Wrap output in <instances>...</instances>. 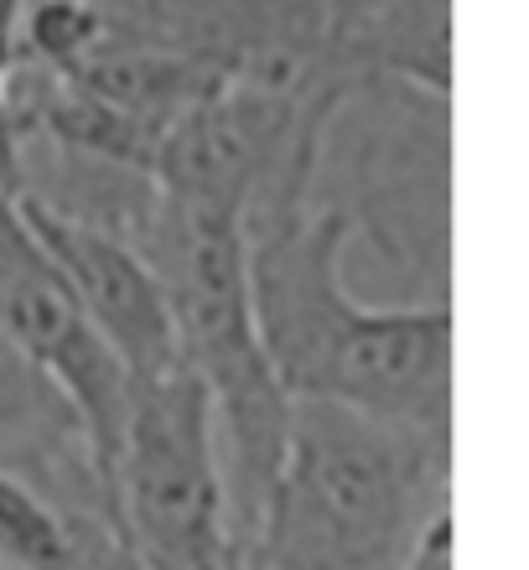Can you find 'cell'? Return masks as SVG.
Segmentation results:
<instances>
[{"mask_svg": "<svg viewBox=\"0 0 529 570\" xmlns=\"http://www.w3.org/2000/svg\"><path fill=\"white\" fill-rule=\"evenodd\" d=\"M322 146H343V197H322L379 255L452 301V99L349 73Z\"/></svg>", "mask_w": 529, "mask_h": 570, "instance_id": "277c9868", "label": "cell"}, {"mask_svg": "<svg viewBox=\"0 0 529 570\" xmlns=\"http://www.w3.org/2000/svg\"><path fill=\"white\" fill-rule=\"evenodd\" d=\"M447 513L452 431L291 400L286 446L239 560L244 570H405Z\"/></svg>", "mask_w": 529, "mask_h": 570, "instance_id": "7a4b0ae2", "label": "cell"}, {"mask_svg": "<svg viewBox=\"0 0 529 570\" xmlns=\"http://www.w3.org/2000/svg\"><path fill=\"white\" fill-rule=\"evenodd\" d=\"M140 255L161 275L182 363L208 394L213 431L224 451L228 509H234V529L244 544L291 425V394L281 390L265 358L255 306H249L244 224L203 208H182L156 193V218L140 239Z\"/></svg>", "mask_w": 529, "mask_h": 570, "instance_id": "3957f363", "label": "cell"}, {"mask_svg": "<svg viewBox=\"0 0 529 570\" xmlns=\"http://www.w3.org/2000/svg\"><path fill=\"white\" fill-rule=\"evenodd\" d=\"M349 218L317 181H286L244 218L249 306L281 390L452 431V301L369 306L349 291Z\"/></svg>", "mask_w": 529, "mask_h": 570, "instance_id": "6da1fadb", "label": "cell"}, {"mask_svg": "<svg viewBox=\"0 0 529 570\" xmlns=\"http://www.w3.org/2000/svg\"><path fill=\"white\" fill-rule=\"evenodd\" d=\"M0 570H6V566H0Z\"/></svg>", "mask_w": 529, "mask_h": 570, "instance_id": "9c48e42d", "label": "cell"}, {"mask_svg": "<svg viewBox=\"0 0 529 570\" xmlns=\"http://www.w3.org/2000/svg\"><path fill=\"white\" fill-rule=\"evenodd\" d=\"M16 213H21L31 239L42 244V255L52 259V271L74 291V301L84 306V316L105 337V347L115 353L130 384H146V379L177 368L182 353L167 291L136 244L115 239L105 228L74 224L62 213H47L27 197H16Z\"/></svg>", "mask_w": 529, "mask_h": 570, "instance_id": "8992f818", "label": "cell"}, {"mask_svg": "<svg viewBox=\"0 0 529 570\" xmlns=\"http://www.w3.org/2000/svg\"><path fill=\"white\" fill-rule=\"evenodd\" d=\"M109 503L140 570H244L213 410L187 363L130 384Z\"/></svg>", "mask_w": 529, "mask_h": 570, "instance_id": "5b68a950", "label": "cell"}, {"mask_svg": "<svg viewBox=\"0 0 529 570\" xmlns=\"http://www.w3.org/2000/svg\"><path fill=\"white\" fill-rule=\"evenodd\" d=\"M312 6H317V0H312Z\"/></svg>", "mask_w": 529, "mask_h": 570, "instance_id": "ba28073f", "label": "cell"}, {"mask_svg": "<svg viewBox=\"0 0 529 570\" xmlns=\"http://www.w3.org/2000/svg\"><path fill=\"white\" fill-rule=\"evenodd\" d=\"M317 16L333 68L452 99V0H317Z\"/></svg>", "mask_w": 529, "mask_h": 570, "instance_id": "52a82bcc", "label": "cell"}]
</instances>
